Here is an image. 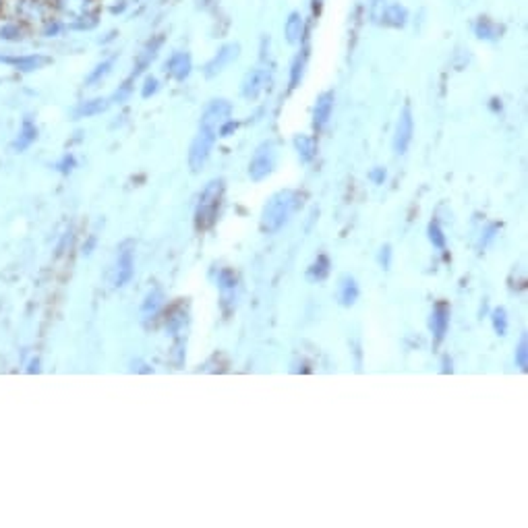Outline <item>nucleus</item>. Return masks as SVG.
Instances as JSON below:
<instances>
[{"label":"nucleus","mask_w":528,"mask_h":528,"mask_svg":"<svg viewBox=\"0 0 528 528\" xmlns=\"http://www.w3.org/2000/svg\"><path fill=\"white\" fill-rule=\"evenodd\" d=\"M50 6L56 21H65L77 29L92 27L100 13L98 0H50Z\"/></svg>","instance_id":"1"},{"label":"nucleus","mask_w":528,"mask_h":528,"mask_svg":"<svg viewBox=\"0 0 528 528\" xmlns=\"http://www.w3.org/2000/svg\"><path fill=\"white\" fill-rule=\"evenodd\" d=\"M4 8H8L10 19L19 25H52L54 13L50 6V0H6Z\"/></svg>","instance_id":"2"},{"label":"nucleus","mask_w":528,"mask_h":528,"mask_svg":"<svg viewBox=\"0 0 528 528\" xmlns=\"http://www.w3.org/2000/svg\"><path fill=\"white\" fill-rule=\"evenodd\" d=\"M297 208V193L295 191H280L276 193L263 208L261 213V228L263 232H278L290 217V213Z\"/></svg>","instance_id":"3"},{"label":"nucleus","mask_w":528,"mask_h":528,"mask_svg":"<svg viewBox=\"0 0 528 528\" xmlns=\"http://www.w3.org/2000/svg\"><path fill=\"white\" fill-rule=\"evenodd\" d=\"M222 195H224V181L215 179V181H210L206 185L204 193L199 195L197 210H195L197 230H208L210 226H213V222L217 217L220 204H222Z\"/></svg>","instance_id":"4"},{"label":"nucleus","mask_w":528,"mask_h":528,"mask_svg":"<svg viewBox=\"0 0 528 528\" xmlns=\"http://www.w3.org/2000/svg\"><path fill=\"white\" fill-rule=\"evenodd\" d=\"M276 160H278L276 143H274V141L261 143V145L255 149V154H253V158H251V162H249V176H251V181L259 183V181H263L265 176H270L272 170L276 168Z\"/></svg>","instance_id":"5"},{"label":"nucleus","mask_w":528,"mask_h":528,"mask_svg":"<svg viewBox=\"0 0 528 528\" xmlns=\"http://www.w3.org/2000/svg\"><path fill=\"white\" fill-rule=\"evenodd\" d=\"M215 137H217L215 131L199 126V133H197V137L193 139L191 151H189V166H191L193 172H199V170L206 166V162H208V158H210L211 154V147H213V143H215Z\"/></svg>","instance_id":"6"},{"label":"nucleus","mask_w":528,"mask_h":528,"mask_svg":"<svg viewBox=\"0 0 528 528\" xmlns=\"http://www.w3.org/2000/svg\"><path fill=\"white\" fill-rule=\"evenodd\" d=\"M413 133H415V120H413V112L411 106L406 104L402 108L398 122H396V133H394V151L398 156L406 154L411 141H413Z\"/></svg>","instance_id":"7"},{"label":"nucleus","mask_w":528,"mask_h":528,"mask_svg":"<svg viewBox=\"0 0 528 528\" xmlns=\"http://www.w3.org/2000/svg\"><path fill=\"white\" fill-rule=\"evenodd\" d=\"M232 114V104L226 102V100H211L210 104L206 106L204 114H201V124L204 129H210V131H220V126L230 118Z\"/></svg>","instance_id":"8"},{"label":"nucleus","mask_w":528,"mask_h":528,"mask_svg":"<svg viewBox=\"0 0 528 528\" xmlns=\"http://www.w3.org/2000/svg\"><path fill=\"white\" fill-rule=\"evenodd\" d=\"M133 278V249L126 245L120 249L118 259H116V270H114V286L120 288Z\"/></svg>","instance_id":"9"},{"label":"nucleus","mask_w":528,"mask_h":528,"mask_svg":"<svg viewBox=\"0 0 528 528\" xmlns=\"http://www.w3.org/2000/svg\"><path fill=\"white\" fill-rule=\"evenodd\" d=\"M429 327L433 331L435 342H441L447 333L449 327V309L445 303H437V307L433 309V313L429 317Z\"/></svg>","instance_id":"10"},{"label":"nucleus","mask_w":528,"mask_h":528,"mask_svg":"<svg viewBox=\"0 0 528 528\" xmlns=\"http://www.w3.org/2000/svg\"><path fill=\"white\" fill-rule=\"evenodd\" d=\"M238 44H228V46H224L213 58H211L210 63H208V67H206V75L208 77H213V75H217L220 71H224L236 56H238Z\"/></svg>","instance_id":"11"},{"label":"nucleus","mask_w":528,"mask_h":528,"mask_svg":"<svg viewBox=\"0 0 528 528\" xmlns=\"http://www.w3.org/2000/svg\"><path fill=\"white\" fill-rule=\"evenodd\" d=\"M191 69H193V63H191V56L187 52H174L170 56V60L166 63L168 75L174 77L176 81H185L191 75Z\"/></svg>","instance_id":"12"},{"label":"nucleus","mask_w":528,"mask_h":528,"mask_svg":"<svg viewBox=\"0 0 528 528\" xmlns=\"http://www.w3.org/2000/svg\"><path fill=\"white\" fill-rule=\"evenodd\" d=\"M265 83H267V73L263 69H255V71L247 73V77L242 81V96L247 100L259 98V94L263 92Z\"/></svg>","instance_id":"13"},{"label":"nucleus","mask_w":528,"mask_h":528,"mask_svg":"<svg viewBox=\"0 0 528 528\" xmlns=\"http://www.w3.org/2000/svg\"><path fill=\"white\" fill-rule=\"evenodd\" d=\"M331 110H333V94L325 92V94H321L317 98L315 112H313V126H315V131H321L327 124V120L331 116Z\"/></svg>","instance_id":"14"},{"label":"nucleus","mask_w":528,"mask_h":528,"mask_svg":"<svg viewBox=\"0 0 528 528\" xmlns=\"http://www.w3.org/2000/svg\"><path fill=\"white\" fill-rule=\"evenodd\" d=\"M338 299L340 305L344 307H352L358 299V284L352 276H342L340 286H338Z\"/></svg>","instance_id":"15"},{"label":"nucleus","mask_w":528,"mask_h":528,"mask_svg":"<svg viewBox=\"0 0 528 528\" xmlns=\"http://www.w3.org/2000/svg\"><path fill=\"white\" fill-rule=\"evenodd\" d=\"M160 46H162V38H156L154 42L149 40V42L145 44V48L141 50V54H139V58H137V67H135V71H133V77H137L141 71H145V69L149 67V63L158 56Z\"/></svg>","instance_id":"16"},{"label":"nucleus","mask_w":528,"mask_h":528,"mask_svg":"<svg viewBox=\"0 0 528 528\" xmlns=\"http://www.w3.org/2000/svg\"><path fill=\"white\" fill-rule=\"evenodd\" d=\"M381 19H383V23H386L388 27H396V29H400V27H404V25H406V21H409V13H406V8H404V6H400V4H390V6L383 10Z\"/></svg>","instance_id":"17"},{"label":"nucleus","mask_w":528,"mask_h":528,"mask_svg":"<svg viewBox=\"0 0 528 528\" xmlns=\"http://www.w3.org/2000/svg\"><path fill=\"white\" fill-rule=\"evenodd\" d=\"M284 35L288 40V44H299L303 38V17L301 13H290V17L286 19L284 25Z\"/></svg>","instance_id":"18"},{"label":"nucleus","mask_w":528,"mask_h":528,"mask_svg":"<svg viewBox=\"0 0 528 528\" xmlns=\"http://www.w3.org/2000/svg\"><path fill=\"white\" fill-rule=\"evenodd\" d=\"M217 286H220V290H222V301H224V303H226V301H234L232 297H234V288H236V276H234L232 270L224 267V270L220 272V276H217Z\"/></svg>","instance_id":"19"},{"label":"nucleus","mask_w":528,"mask_h":528,"mask_svg":"<svg viewBox=\"0 0 528 528\" xmlns=\"http://www.w3.org/2000/svg\"><path fill=\"white\" fill-rule=\"evenodd\" d=\"M0 63H6V65H13L21 71H35L40 69L42 65H46L48 60L42 58V56H19V58H8V56H0Z\"/></svg>","instance_id":"20"},{"label":"nucleus","mask_w":528,"mask_h":528,"mask_svg":"<svg viewBox=\"0 0 528 528\" xmlns=\"http://www.w3.org/2000/svg\"><path fill=\"white\" fill-rule=\"evenodd\" d=\"M295 147H297V151H299V158H301V162H311L313 158H315L317 154V145H315V139L313 137H307V135H299L297 139H295Z\"/></svg>","instance_id":"21"},{"label":"nucleus","mask_w":528,"mask_h":528,"mask_svg":"<svg viewBox=\"0 0 528 528\" xmlns=\"http://www.w3.org/2000/svg\"><path fill=\"white\" fill-rule=\"evenodd\" d=\"M427 236H429V240L435 249H439V251L445 249V234H443V230L437 222H431L427 226Z\"/></svg>","instance_id":"22"},{"label":"nucleus","mask_w":528,"mask_h":528,"mask_svg":"<svg viewBox=\"0 0 528 528\" xmlns=\"http://www.w3.org/2000/svg\"><path fill=\"white\" fill-rule=\"evenodd\" d=\"M329 274V259L325 255H319L317 261L309 267V280H323Z\"/></svg>","instance_id":"23"},{"label":"nucleus","mask_w":528,"mask_h":528,"mask_svg":"<svg viewBox=\"0 0 528 528\" xmlns=\"http://www.w3.org/2000/svg\"><path fill=\"white\" fill-rule=\"evenodd\" d=\"M108 108V100H92V102H83L77 108V116H94V114H102Z\"/></svg>","instance_id":"24"},{"label":"nucleus","mask_w":528,"mask_h":528,"mask_svg":"<svg viewBox=\"0 0 528 528\" xmlns=\"http://www.w3.org/2000/svg\"><path fill=\"white\" fill-rule=\"evenodd\" d=\"M491 321H493V329H495V333H497V336H506V331H508V313H506V309H504V307L493 309V313H491Z\"/></svg>","instance_id":"25"},{"label":"nucleus","mask_w":528,"mask_h":528,"mask_svg":"<svg viewBox=\"0 0 528 528\" xmlns=\"http://www.w3.org/2000/svg\"><path fill=\"white\" fill-rule=\"evenodd\" d=\"M112 65H114V58H108V60H104L102 65H98V67H96V71L88 77V88H94L100 79H104L106 75L110 73Z\"/></svg>","instance_id":"26"},{"label":"nucleus","mask_w":528,"mask_h":528,"mask_svg":"<svg viewBox=\"0 0 528 528\" xmlns=\"http://www.w3.org/2000/svg\"><path fill=\"white\" fill-rule=\"evenodd\" d=\"M305 63H307V52H303V56L299 54L292 63V73H290V88H297L301 77H303V69H305Z\"/></svg>","instance_id":"27"},{"label":"nucleus","mask_w":528,"mask_h":528,"mask_svg":"<svg viewBox=\"0 0 528 528\" xmlns=\"http://www.w3.org/2000/svg\"><path fill=\"white\" fill-rule=\"evenodd\" d=\"M38 137V129L29 122V120H25V124H23V131H21V139L17 141V147L19 149H25L33 139Z\"/></svg>","instance_id":"28"},{"label":"nucleus","mask_w":528,"mask_h":528,"mask_svg":"<svg viewBox=\"0 0 528 528\" xmlns=\"http://www.w3.org/2000/svg\"><path fill=\"white\" fill-rule=\"evenodd\" d=\"M475 31H477L479 38H485V40H493L495 33H497L495 25L489 19H479V23L475 25Z\"/></svg>","instance_id":"29"},{"label":"nucleus","mask_w":528,"mask_h":528,"mask_svg":"<svg viewBox=\"0 0 528 528\" xmlns=\"http://www.w3.org/2000/svg\"><path fill=\"white\" fill-rule=\"evenodd\" d=\"M516 367H520L522 371L528 369V338L522 336L518 348H516Z\"/></svg>","instance_id":"30"},{"label":"nucleus","mask_w":528,"mask_h":528,"mask_svg":"<svg viewBox=\"0 0 528 528\" xmlns=\"http://www.w3.org/2000/svg\"><path fill=\"white\" fill-rule=\"evenodd\" d=\"M162 305V295L156 290V292H151L147 299H145V303H143V313H156L158 311V307Z\"/></svg>","instance_id":"31"},{"label":"nucleus","mask_w":528,"mask_h":528,"mask_svg":"<svg viewBox=\"0 0 528 528\" xmlns=\"http://www.w3.org/2000/svg\"><path fill=\"white\" fill-rule=\"evenodd\" d=\"M386 176H388V172H386V168H381V166H375V168L369 172V181H371L373 185H383Z\"/></svg>","instance_id":"32"},{"label":"nucleus","mask_w":528,"mask_h":528,"mask_svg":"<svg viewBox=\"0 0 528 528\" xmlns=\"http://www.w3.org/2000/svg\"><path fill=\"white\" fill-rule=\"evenodd\" d=\"M390 261H392V247L383 245L381 251H379V263H381L383 270H390Z\"/></svg>","instance_id":"33"},{"label":"nucleus","mask_w":528,"mask_h":528,"mask_svg":"<svg viewBox=\"0 0 528 528\" xmlns=\"http://www.w3.org/2000/svg\"><path fill=\"white\" fill-rule=\"evenodd\" d=\"M156 92H158V79L149 77V79L145 81V88H143L141 96H143V98H149V96H154Z\"/></svg>","instance_id":"34"},{"label":"nucleus","mask_w":528,"mask_h":528,"mask_svg":"<svg viewBox=\"0 0 528 528\" xmlns=\"http://www.w3.org/2000/svg\"><path fill=\"white\" fill-rule=\"evenodd\" d=\"M495 232H497V226H495V224H491V226H489V228L485 230V238L481 240V247H487V245H489V242L493 240Z\"/></svg>","instance_id":"35"},{"label":"nucleus","mask_w":528,"mask_h":528,"mask_svg":"<svg viewBox=\"0 0 528 528\" xmlns=\"http://www.w3.org/2000/svg\"><path fill=\"white\" fill-rule=\"evenodd\" d=\"M4 4H6V0H0V13L4 10Z\"/></svg>","instance_id":"36"}]
</instances>
